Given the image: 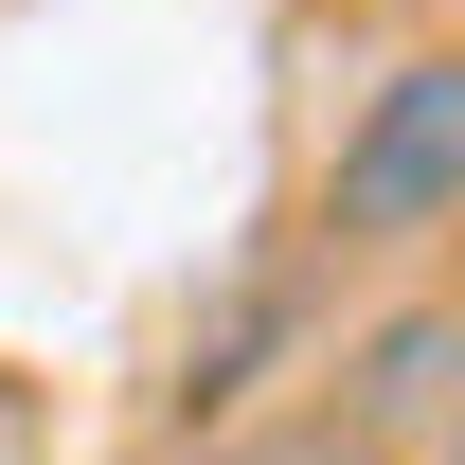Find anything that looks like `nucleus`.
Here are the masks:
<instances>
[{
    "mask_svg": "<svg viewBox=\"0 0 465 465\" xmlns=\"http://www.w3.org/2000/svg\"><path fill=\"white\" fill-rule=\"evenodd\" d=\"M448 215H465V36H430L358 90L341 162H322V251H411Z\"/></svg>",
    "mask_w": 465,
    "mask_h": 465,
    "instance_id": "nucleus-1",
    "label": "nucleus"
},
{
    "mask_svg": "<svg viewBox=\"0 0 465 465\" xmlns=\"http://www.w3.org/2000/svg\"><path fill=\"white\" fill-rule=\"evenodd\" d=\"M448 394H465V304L430 287V304H376V322L341 341V394H322V430L376 465V448H430V430H448Z\"/></svg>",
    "mask_w": 465,
    "mask_h": 465,
    "instance_id": "nucleus-2",
    "label": "nucleus"
},
{
    "mask_svg": "<svg viewBox=\"0 0 465 465\" xmlns=\"http://www.w3.org/2000/svg\"><path fill=\"white\" fill-rule=\"evenodd\" d=\"M197 465H358L322 411H287V430H232V448H197Z\"/></svg>",
    "mask_w": 465,
    "mask_h": 465,
    "instance_id": "nucleus-3",
    "label": "nucleus"
},
{
    "mask_svg": "<svg viewBox=\"0 0 465 465\" xmlns=\"http://www.w3.org/2000/svg\"><path fill=\"white\" fill-rule=\"evenodd\" d=\"M430 448H448V465H465V394H448V430H430Z\"/></svg>",
    "mask_w": 465,
    "mask_h": 465,
    "instance_id": "nucleus-4",
    "label": "nucleus"
}]
</instances>
